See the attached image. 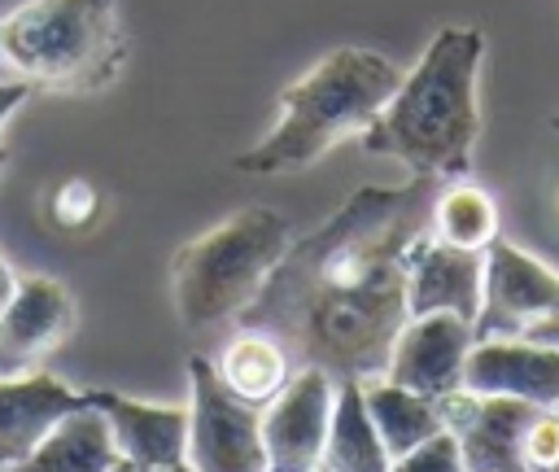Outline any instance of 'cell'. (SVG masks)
Wrapping results in <instances>:
<instances>
[{"instance_id":"cell-1","label":"cell","mask_w":559,"mask_h":472,"mask_svg":"<svg viewBox=\"0 0 559 472\" xmlns=\"http://www.w3.org/2000/svg\"><path fill=\"white\" fill-rule=\"evenodd\" d=\"M437 179L411 175L402 188H358L323 227L293 240L262 293L240 310V328L284 341L293 363L332 380L380 376L411 319L406 249L428 227Z\"/></svg>"},{"instance_id":"cell-2","label":"cell","mask_w":559,"mask_h":472,"mask_svg":"<svg viewBox=\"0 0 559 472\" xmlns=\"http://www.w3.org/2000/svg\"><path fill=\"white\" fill-rule=\"evenodd\" d=\"M480 26H441L397 92L358 135L371 157H393L424 179H463L480 135Z\"/></svg>"},{"instance_id":"cell-3","label":"cell","mask_w":559,"mask_h":472,"mask_svg":"<svg viewBox=\"0 0 559 472\" xmlns=\"http://www.w3.org/2000/svg\"><path fill=\"white\" fill-rule=\"evenodd\" d=\"M402 70L371 48H332L301 79L280 92L271 131L236 157L245 175H297L328 157L345 135H362L384 101L397 92Z\"/></svg>"},{"instance_id":"cell-4","label":"cell","mask_w":559,"mask_h":472,"mask_svg":"<svg viewBox=\"0 0 559 472\" xmlns=\"http://www.w3.org/2000/svg\"><path fill=\"white\" fill-rule=\"evenodd\" d=\"M127 66L114 0H26L0 17V70L48 92H105Z\"/></svg>"},{"instance_id":"cell-5","label":"cell","mask_w":559,"mask_h":472,"mask_svg":"<svg viewBox=\"0 0 559 472\" xmlns=\"http://www.w3.org/2000/svg\"><path fill=\"white\" fill-rule=\"evenodd\" d=\"M288 245V219L271 205H245L192 236L170 262V297L179 323L188 332H201L240 319V310L262 293Z\"/></svg>"},{"instance_id":"cell-6","label":"cell","mask_w":559,"mask_h":472,"mask_svg":"<svg viewBox=\"0 0 559 472\" xmlns=\"http://www.w3.org/2000/svg\"><path fill=\"white\" fill-rule=\"evenodd\" d=\"M192 472H266L262 406L236 398L205 354L188 358V455Z\"/></svg>"},{"instance_id":"cell-7","label":"cell","mask_w":559,"mask_h":472,"mask_svg":"<svg viewBox=\"0 0 559 472\" xmlns=\"http://www.w3.org/2000/svg\"><path fill=\"white\" fill-rule=\"evenodd\" d=\"M336 380L323 367H297L284 389L262 406L266 472H323Z\"/></svg>"},{"instance_id":"cell-8","label":"cell","mask_w":559,"mask_h":472,"mask_svg":"<svg viewBox=\"0 0 559 472\" xmlns=\"http://www.w3.org/2000/svg\"><path fill=\"white\" fill-rule=\"evenodd\" d=\"M555 310H559V271L498 236L485 249L480 315L472 323L476 337H528Z\"/></svg>"},{"instance_id":"cell-9","label":"cell","mask_w":559,"mask_h":472,"mask_svg":"<svg viewBox=\"0 0 559 472\" xmlns=\"http://www.w3.org/2000/svg\"><path fill=\"white\" fill-rule=\"evenodd\" d=\"M79 306L70 288L52 275H17L9 306L0 310V376L39 371L52 350L70 341Z\"/></svg>"},{"instance_id":"cell-10","label":"cell","mask_w":559,"mask_h":472,"mask_svg":"<svg viewBox=\"0 0 559 472\" xmlns=\"http://www.w3.org/2000/svg\"><path fill=\"white\" fill-rule=\"evenodd\" d=\"M472 341H476V328L450 310L411 315L402 323L380 376L402 389H415L424 398H445V393L463 389V363H467Z\"/></svg>"},{"instance_id":"cell-11","label":"cell","mask_w":559,"mask_h":472,"mask_svg":"<svg viewBox=\"0 0 559 472\" xmlns=\"http://www.w3.org/2000/svg\"><path fill=\"white\" fill-rule=\"evenodd\" d=\"M463 389L480 398L559 406V345L537 337H476L463 363Z\"/></svg>"},{"instance_id":"cell-12","label":"cell","mask_w":559,"mask_h":472,"mask_svg":"<svg viewBox=\"0 0 559 472\" xmlns=\"http://www.w3.org/2000/svg\"><path fill=\"white\" fill-rule=\"evenodd\" d=\"M480 288H485V253L445 245L428 227L411 240L406 249V310L411 315L450 310L476 323Z\"/></svg>"},{"instance_id":"cell-13","label":"cell","mask_w":559,"mask_h":472,"mask_svg":"<svg viewBox=\"0 0 559 472\" xmlns=\"http://www.w3.org/2000/svg\"><path fill=\"white\" fill-rule=\"evenodd\" d=\"M437 402H441L445 428L459 437L467 472H524L520 433L537 406L515 402V398H480L467 389H454Z\"/></svg>"},{"instance_id":"cell-14","label":"cell","mask_w":559,"mask_h":472,"mask_svg":"<svg viewBox=\"0 0 559 472\" xmlns=\"http://www.w3.org/2000/svg\"><path fill=\"white\" fill-rule=\"evenodd\" d=\"M83 398L109 420L118 455L127 463H135L140 472L179 463L188 455V402L157 406V402L127 398L118 389H83Z\"/></svg>"},{"instance_id":"cell-15","label":"cell","mask_w":559,"mask_h":472,"mask_svg":"<svg viewBox=\"0 0 559 472\" xmlns=\"http://www.w3.org/2000/svg\"><path fill=\"white\" fill-rule=\"evenodd\" d=\"M74 406H83V393L48 371L0 376V472L22 463L48 437V428Z\"/></svg>"},{"instance_id":"cell-16","label":"cell","mask_w":559,"mask_h":472,"mask_svg":"<svg viewBox=\"0 0 559 472\" xmlns=\"http://www.w3.org/2000/svg\"><path fill=\"white\" fill-rule=\"evenodd\" d=\"M118 446L109 433V420L83 398L70 415H61L48 437L9 472H109L118 463Z\"/></svg>"},{"instance_id":"cell-17","label":"cell","mask_w":559,"mask_h":472,"mask_svg":"<svg viewBox=\"0 0 559 472\" xmlns=\"http://www.w3.org/2000/svg\"><path fill=\"white\" fill-rule=\"evenodd\" d=\"M362 385V402H367V415L389 450V459L415 450L419 441H428L432 433L445 428V415H441V402L437 398H424L415 389H402L384 376H367L358 380Z\"/></svg>"},{"instance_id":"cell-18","label":"cell","mask_w":559,"mask_h":472,"mask_svg":"<svg viewBox=\"0 0 559 472\" xmlns=\"http://www.w3.org/2000/svg\"><path fill=\"white\" fill-rule=\"evenodd\" d=\"M214 367H218L223 385H227L236 398H245V402H253V406H266V402L284 389V380L293 376V354L284 350L280 337H271V332H262V328H240V332L223 345V354H218Z\"/></svg>"},{"instance_id":"cell-19","label":"cell","mask_w":559,"mask_h":472,"mask_svg":"<svg viewBox=\"0 0 559 472\" xmlns=\"http://www.w3.org/2000/svg\"><path fill=\"white\" fill-rule=\"evenodd\" d=\"M389 450L367 415L362 385L358 380H336L332 398V424H328V446H323V472H389Z\"/></svg>"},{"instance_id":"cell-20","label":"cell","mask_w":559,"mask_h":472,"mask_svg":"<svg viewBox=\"0 0 559 472\" xmlns=\"http://www.w3.org/2000/svg\"><path fill=\"white\" fill-rule=\"evenodd\" d=\"M428 232L445 245L459 249H476L485 253L498 240V205L480 184L467 179H450L445 188H437L432 210H428Z\"/></svg>"},{"instance_id":"cell-21","label":"cell","mask_w":559,"mask_h":472,"mask_svg":"<svg viewBox=\"0 0 559 472\" xmlns=\"http://www.w3.org/2000/svg\"><path fill=\"white\" fill-rule=\"evenodd\" d=\"M96 214H100V192L87 179H61L48 192V223L61 232H83L96 223Z\"/></svg>"},{"instance_id":"cell-22","label":"cell","mask_w":559,"mask_h":472,"mask_svg":"<svg viewBox=\"0 0 559 472\" xmlns=\"http://www.w3.org/2000/svg\"><path fill=\"white\" fill-rule=\"evenodd\" d=\"M524 472H559V406H537L520 433Z\"/></svg>"},{"instance_id":"cell-23","label":"cell","mask_w":559,"mask_h":472,"mask_svg":"<svg viewBox=\"0 0 559 472\" xmlns=\"http://www.w3.org/2000/svg\"><path fill=\"white\" fill-rule=\"evenodd\" d=\"M389 472H467L463 468V450H459V437L450 428L432 433L428 441H419L415 450L397 455L389 463Z\"/></svg>"},{"instance_id":"cell-24","label":"cell","mask_w":559,"mask_h":472,"mask_svg":"<svg viewBox=\"0 0 559 472\" xmlns=\"http://www.w3.org/2000/svg\"><path fill=\"white\" fill-rule=\"evenodd\" d=\"M31 92H35V87H31L26 79H13V74L0 70V131H4V122L26 105ZM4 157H9V153H4V144H0V170H4Z\"/></svg>"},{"instance_id":"cell-25","label":"cell","mask_w":559,"mask_h":472,"mask_svg":"<svg viewBox=\"0 0 559 472\" xmlns=\"http://www.w3.org/2000/svg\"><path fill=\"white\" fill-rule=\"evenodd\" d=\"M13 288H17V275H13V267L0 258V310L9 306V297H13Z\"/></svg>"},{"instance_id":"cell-26","label":"cell","mask_w":559,"mask_h":472,"mask_svg":"<svg viewBox=\"0 0 559 472\" xmlns=\"http://www.w3.org/2000/svg\"><path fill=\"white\" fill-rule=\"evenodd\" d=\"M528 337H537V341H550V345H559V310H555L550 319H542V323H537V328H533Z\"/></svg>"},{"instance_id":"cell-27","label":"cell","mask_w":559,"mask_h":472,"mask_svg":"<svg viewBox=\"0 0 559 472\" xmlns=\"http://www.w3.org/2000/svg\"><path fill=\"white\" fill-rule=\"evenodd\" d=\"M135 472H140V468H135ZM144 472H192V463L179 459V463H162V468H144Z\"/></svg>"},{"instance_id":"cell-28","label":"cell","mask_w":559,"mask_h":472,"mask_svg":"<svg viewBox=\"0 0 559 472\" xmlns=\"http://www.w3.org/2000/svg\"><path fill=\"white\" fill-rule=\"evenodd\" d=\"M109 472H135V463H127V459H118V463H114Z\"/></svg>"},{"instance_id":"cell-29","label":"cell","mask_w":559,"mask_h":472,"mask_svg":"<svg viewBox=\"0 0 559 472\" xmlns=\"http://www.w3.org/2000/svg\"><path fill=\"white\" fill-rule=\"evenodd\" d=\"M550 127H555V131H559V114H555V118H550Z\"/></svg>"}]
</instances>
